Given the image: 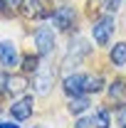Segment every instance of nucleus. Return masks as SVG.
<instances>
[{
  "label": "nucleus",
  "instance_id": "nucleus-1",
  "mask_svg": "<svg viewBox=\"0 0 126 128\" xmlns=\"http://www.w3.org/2000/svg\"><path fill=\"white\" fill-rule=\"evenodd\" d=\"M114 17H101V20H96L94 22V27H92V34H94V42L96 44H109V37H111V32H114Z\"/></svg>",
  "mask_w": 126,
  "mask_h": 128
},
{
  "label": "nucleus",
  "instance_id": "nucleus-2",
  "mask_svg": "<svg viewBox=\"0 0 126 128\" xmlns=\"http://www.w3.org/2000/svg\"><path fill=\"white\" fill-rule=\"evenodd\" d=\"M52 20H54V27H57V30L69 32L74 27V8H69V5L57 8V10L52 12Z\"/></svg>",
  "mask_w": 126,
  "mask_h": 128
},
{
  "label": "nucleus",
  "instance_id": "nucleus-3",
  "mask_svg": "<svg viewBox=\"0 0 126 128\" xmlns=\"http://www.w3.org/2000/svg\"><path fill=\"white\" fill-rule=\"evenodd\" d=\"M35 47H37V54H49L52 47H54V32L49 30V27H40V30L35 32Z\"/></svg>",
  "mask_w": 126,
  "mask_h": 128
},
{
  "label": "nucleus",
  "instance_id": "nucleus-4",
  "mask_svg": "<svg viewBox=\"0 0 126 128\" xmlns=\"http://www.w3.org/2000/svg\"><path fill=\"white\" fill-rule=\"evenodd\" d=\"M10 113H13L15 121H27V118L32 116V98H30V96H25V98L15 101V104L10 106Z\"/></svg>",
  "mask_w": 126,
  "mask_h": 128
},
{
  "label": "nucleus",
  "instance_id": "nucleus-5",
  "mask_svg": "<svg viewBox=\"0 0 126 128\" xmlns=\"http://www.w3.org/2000/svg\"><path fill=\"white\" fill-rule=\"evenodd\" d=\"M20 8H22V15L30 17V20H32V17H45V15H47L45 0H22Z\"/></svg>",
  "mask_w": 126,
  "mask_h": 128
},
{
  "label": "nucleus",
  "instance_id": "nucleus-6",
  "mask_svg": "<svg viewBox=\"0 0 126 128\" xmlns=\"http://www.w3.org/2000/svg\"><path fill=\"white\" fill-rule=\"evenodd\" d=\"M0 62L5 64V66H17L20 54H17V49H15L13 42H0Z\"/></svg>",
  "mask_w": 126,
  "mask_h": 128
},
{
  "label": "nucleus",
  "instance_id": "nucleus-7",
  "mask_svg": "<svg viewBox=\"0 0 126 128\" xmlns=\"http://www.w3.org/2000/svg\"><path fill=\"white\" fill-rule=\"evenodd\" d=\"M84 79H87V74H69V76L64 79V91L69 96L84 94Z\"/></svg>",
  "mask_w": 126,
  "mask_h": 128
},
{
  "label": "nucleus",
  "instance_id": "nucleus-8",
  "mask_svg": "<svg viewBox=\"0 0 126 128\" xmlns=\"http://www.w3.org/2000/svg\"><path fill=\"white\" fill-rule=\"evenodd\" d=\"M52 79H54V72H47V69H37V76H35L37 94H47V91H49V86H52Z\"/></svg>",
  "mask_w": 126,
  "mask_h": 128
},
{
  "label": "nucleus",
  "instance_id": "nucleus-9",
  "mask_svg": "<svg viewBox=\"0 0 126 128\" xmlns=\"http://www.w3.org/2000/svg\"><path fill=\"white\" fill-rule=\"evenodd\" d=\"M111 62L116 64V66H124L126 64V42L114 44V49H111Z\"/></svg>",
  "mask_w": 126,
  "mask_h": 128
},
{
  "label": "nucleus",
  "instance_id": "nucleus-10",
  "mask_svg": "<svg viewBox=\"0 0 126 128\" xmlns=\"http://www.w3.org/2000/svg\"><path fill=\"white\" fill-rule=\"evenodd\" d=\"M92 126H94V128H109L111 126L109 111H106V108H99V111L92 116Z\"/></svg>",
  "mask_w": 126,
  "mask_h": 128
},
{
  "label": "nucleus",
  "instance_id": "nucleus-11",
  "mask_svg": "<svg viewBox=\"0 0 126 128\" xmlns=\"http://www.w3.org/2000/svg\"><path fill=\"white\" fill-rule=\"evenodd\" d=\"M87 106H89V98L87 96H72V101H69V113H82L87 111Z\"/></svg>",
  "mask_w": 126,
  "mask_h": 128
},
{
  "label": "nucleus",
  "instance_id": "nucleus-12",
  "mask_svg": "<svg viewBox=\"0 0 126 128\" xmlns=\"http://www.w3.org/2000/svg\"><path fill=\"white\" fill-rule=\"evenodd\" d=\"M27 84H25V79L22 76H10L8 79V91H22Z\"/></svg>",
  "mask_w": 126,
  "mask_h": 128
},
{
  "label": "nucleus",
  "instance_id": "nucleus-13",
  "mask_svg": "<svg viewBox=\"0 0 126 128\" xmlns=\"http://www.w3.org/2000/svg\"><path fill=\"white\" fill-rule=\"evenodd\" d=\"M101 89V76H87L84 79V91H99Z\"/></svg>",
  "mask_w": 126,
  "mask_h": 128
},
{
  "label": "nucleus",
  "instance_id": "nucleus-14",
  "mask_svg": "<svg viewBox=\"0 0 126 128\" xmlns=\"http://www.w3.org/2000/svg\"><path fill=\"white\" fill-rule=\"evenodd\" d=\"M22 69H25V72H37V57H35V54H27V57L22 59Z\"/></svg>",
  "mask_w": 126,
  "mask_h": 128
},
{
  "label": "nucleus",
  "instance_id": "nucleus-15",
  "mask_svg": "<svg viewBox=\"0 0 126 128\" xmlns=\"http://www.w3.org/2000/svg\"><path fill=\"white\" fill-rule=\"evenodd\" d=\"M121 86H124L121 81H114V84H111V89H109L111 98H121V96H124V89H121Z\"/></svg>",
  "mask_w": 126,
  "mask_h": 128
},
{
  "label": "nucleus",
  "instance_id": "nucleus-16",
  "mask_svg": "<svg viewBox=\"0 0 126 128\" xmlns=\"http://www.w3.org/2000/svg\"><path fill=\"white\" fill-rule=\"evenodd\" d=\"M8 79H10V76H8L5 72H0V94H3V91H8Z\"/></svg>",
  "mask_w": 126,
  "mask_h": 128
},
{
  "label": "nucleus",
  "instance_id": "nucleus-17",
  "mask_svg": "<svg viewBox=\"0 0 126 128\" xmlns=\"http://www.w3.org/2000/svg\"><path fill=\"white\" fill-rule=\"evenodd\" d=\"M74 128H92V118H79L74 123Z\"/></svg>",
  "mask_w": 126,
  "mask_h": 128
},
{
  "label": "nucleus",
  "instance_id": "nucleus-18",
  "mask_svg": "<svg viewBox=\"0 0 126 128\" xmlns=\"http://www.w3.org/2000/svg\"><path fill=\"white\" fill-rule=\"evenodd\" d=\"M0 2H3L5 8H10V10H15V8H20V2H22V0H0Z\"/></svg>",
  "mask_w": 126,
  "mask_h": 128
},
{
  "label": "nucleus",
  "instance_id": "nucleus-19",
  "mask_svg": "<svg viewBox=\"0 0 126 128\" xmlns=\"http://www.w3.org/2000/svg\"><path fill=\"white\" fill-rule=\"evenodd\" d=\"M119 123L126 128V108H121V111H119Z\"/></svg>",
  "mask_w": 126,
  "mask_h": 128
},
{
  "label": "nucleus",
  "instance_id": "nucleus-20",
  "mask_svg": "<svg viewBox=\"0 0 126 128\" xmlns=\"http://www.w3.org/2000/svg\"><path fill=\"white\" fill-rule=\"evenodd\" d=\"M0 128H20V126H15V123H0Z\"/></svg>",
  "mask_w": 126,
  "mask_h": 128
}]
</instances>
